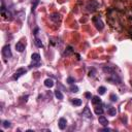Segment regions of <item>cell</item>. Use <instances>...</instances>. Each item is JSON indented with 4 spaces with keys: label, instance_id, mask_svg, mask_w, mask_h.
Returning <instances> with one entry per match:
<instances>
[{
    "label": "cell",
    "instance_id": "5bb4252c",
    "mask_svg": "<svg viewBox=\"0 0 132 132\" xmlns=\"http://www.w3.org/2000/svg\"><path fill=\"white\" fill-rule=\"evenodd\" d=\"M103 71H104V72H107V73H110V74L115 73V69H114L113 67H111V66H104V67H103Z\"/></svg>",
    "mask_w": 132,
    "mask_h": 132
},
{
    "label": "cell",
    "instance_id": "603a6c76",
    "mask_svg": "<svg viewBox=\"0 0 132 132\" xmlns=\"http://www.w3.org/2000/svg\"><path fill=\"white\" fill-rule=\"evenodd\" d=\"M105 91H106V89H105V87H99L98 88V93L100 95H103L105 93Z\"/></svg>",
    "mask_w": 132,
    "mask_h": 132
},
{
    "label": "cell",
    "instance_id": "f1b7e54d",
    "mask_svg": "<svg viewBox=\"0 0 132 132\" xmlns=\"http://www.w3.org/2000/svg\"><path fill=\"white\" fill-rule=\"evenodd\" d=\"M85 96H86L87 98H90V99H91V94H90V93H86Z\"/></svg>",
    "mask_w": 132,
    "mask_h": 132
},
{
    "label": "cell",
    "instance_id": "d4e9b609",
    "mask_svg": "<svg viewBox=\"0 0 132 132\" xmlns=\"http://www.w3.org/2000/svg\"><path fill=\"white\" fill-rule=\"evenodd\" d=\"M111 100H112L113 102L118 101V96H117L116 94H112V95H111Z\"/></svg>",
    "mask_w": 132,
    "mask_h": 132
},
{
    "label": "cell",
    "instance_id": "277c9868",
    "mask_svg": "<svg viewBox=\"0 0 132 132\" xmlns=\"http://www.w3.org/2000/svg\"><path fill=\"white\" fill-rule=\"evenodd\" d=\"M32 58V64L30 65V67H38L40 65V55L37 53H34L31 56Z\"/></svg>",
    "mask_w": 132,
    "mask_h": 132
},
{
    "label": "cell",
    "instance_id": "e0dca14e",
    "mask_svg": "<svg viewBox=\"0 0 132 132\" xmlns=\"http://www.w3.org/2000/svg\"><path fill=\"white\" fill-rule=\"evenodd\" d=\"M55 96H56V98L59 99V100H62V99H63V94H62V92H61L60 90H56V91H55Z\"/></svg>",
    "mask_w": 132,
    "mask_h": 132
},
{
    "label": "cell",
    "instance_id": "30bf717a",
    "mask_svg": "<svg viewBox=\"0 0 132 132\" xmlns=\"http://www.w3.org/2000/svg\"><path fill=\"white\" fill-rule=\"evenodd\" d=\"M98 121H99V124H101L102 126H107V125H109L107 119L105 118V117H103V116H100L99 119H98Z\"/></svg>",
    "mask_w": 132,
    "mask_h": 132
},
{
    "label": "cell",
    "instance_id": "7c38bea8",
    "mask_svg": "<svg viewBox=\"0 0 132 132\" xmlns=\"http://www.w3.org/2000/svg\"><path fill=\"white\" fill-rule=\"evenodd\" d=\"M50 19H51L52 21H54V22H58V21L61 20V16H60L58 13H55V14H52V15H51Z\"/></svg>",
    "mask_w": 132,
    "mask_h": 132
},
{
    "label": "cell",
    "instance_id": "6da1fadb",
    "mask_svg": "<svg viewBox=\"0 0 132 132\" xmlns=\"http://www.w3.org/2000/svg\"><path fill=\"white\" fill-rule=\"evenodd\" d=\"M93 23H94L95 27H96V29H97L98 31L103 30L104 24H103V22H102V20H101V18H100L99 16H96V17L93 18Z\"/></svg>",
    "mask_w": 132,
    "mask_h": 132
},
{
    "label": "cell",
    "instance_id": "d6986e66",
    "mask_svg": "<svg viewBox=\"0 0 132 132\" xmlns=\"http://www.w3.org/2000/svg\"><path fill=\"white\" fill-rule=\"evenodd\" d=\"M94 112H95V114H96V115L101 116V115L103 114V112H104V111H103V109H102L101 106H97V107H95V111H94Z\"/></svg>",
    "mask_w": 132,
    "mask_h": 132
},
{
    "label": "cell",
    "instance_id": "8fae6325",
    "mask_svg": "<svg viewBox=\"0 0 132 132\" xmlns=\"http://www.w3.org/2000/svg\"><path fill=\"white\" fill-rule=\"evenodd\" d=\"M16 50H17L18 52L22 53V52L25 50V44H24L22 41H19V42H17V44H16Z\"/></svg>",
    "mask_w": 132,
    "mask_h": 132
},
{
    "label": "cell",
    "instance_id": "83f0119b",
    "mask_svg": "<svg viewBox=\"0 0 132 132\" xmlns=\"http://www.w3.org/2000/svg\"><path fill=\"white\" fill-rule=\"evenodd\" d=\"M101 131H112V129L111 128H103V129H101Z\"/></svg>",
    "mask_w": 132,
    "mask_h": 132
},
{
    "label": "cell",
    "instance_id": "44dd1931",
    "mask_svg": "<svg viewBox=\"0 0 132 132\" xmlns=\"http://www.w3.org/2000/svg\"><path fill=\"white\" fill-rule=\"evenodd\" d=\"M70 91H71L72 93H77V92H78V87L72 84V85L70 86Z\"/></svg>",
    "mask_w": 132,
    "mask_h": 132
},
{
    "label": "cell",
    "instance_id": "484cf974",
    "mask_svg": "<svg viewBox=\"0 0 132 132\" xmlns=\"http://www.w3.org/2000/svg\"><path fill=\"white\" fill-rule=\"evenodd\" d=\"M67 83L70 84V85H72L73 83H75V80H74L73 77H70V76H69V77H67Z\"/></svg>",
    "mask_w": 132,
    "mask_h": 132
},
{
    "label": "cell",
    "instance_id": "9a60e30c",
    "mask_svg": "<svg viewBox=\"0 0 132 132\" xmlns=\"http://www.w3.org/2000/svg\"><path fill=\"white\" fill-rule=\"evenodd\" d=\"M107 114H109L110 116H112V117L116 116V115H117V110H116V107H113V106L109 107V110H107Z\"/></svg>",
    "mask_w": 132,
    "mask_h": 132
},
{
    "label": "cell",
    "instance_id": "8992f818",
    "mask_svg": "<svg viewBox=\"0 0 132 132\" xmlns=\"http://www.w3.org/2000/svg\"><path fill=\"white\" fill-rule=\"evenodd\" d=\"M0 13H1V16L4 18V19H6V20H10L11 19V17H13V15H11V13L8 10V9H6L5 7H4V5L2 4V6H1V10H0Z\"/></svg>",
    "mask_w": 132,
    "mask_h": 132
},
{
    "label": "cell",
    "instance_id": "7a4b0ae2",
    "mask_svg": "<svg viewBox=\"0 0 132 132\" xmlns=\"http://www.w3.org/2000/svg\"><path fill=\"white\" fill-rule=\"evenodd\" d=\"M2 56L4 57L5 60L11 58L13 54H11V50H10V45L9 44H6L2 47Z\"/></svg>",
    "mask_w": 132,
    "mask_h": 132
},
{
    "label": "cell",
    "instance_id": "ba28073f",
    "mask_svg": "<svg viewBox=\"0 0 132 132\" xmlns=\"http://www.w3.org/2000/svg\"><path fill=\"white\" fill-rule=\"evenodd\" d=\"M83 116H85V117L88 118V119H91V118H92V113H91L89 106H86V107L84 109V111H83Z\"/></svg>",
    "mask_w": 132,
    "mask_h": 132
},
{
    "label": "cell",
    "instance_id": "2e32d148",
    "mask_svg": "<svg viewBox=\"0 0 132 132\" xmlns=\"http://www.w3.org/2000/svg\"><path fill=\"white\" fill-rule=\"evenodd\" d=\"M71 103L73 105H75V106H80V105L82 104V100L81 99H78V98H74L71 100Z\"/></svg>",
    "mask_w": 132,
    "mask_h": 132
},
{
    "label": "cell",
    "instance_id": "5b68a950",
    "mask_svg": "<svg viewBox=\"0 0 132 132\" xmlns=\"http://www.w3.org/2000/svg\"><path fill=\"white\" fill-rule=\"evenodd\" d=\"M26 72H27V69L26 68H23V67H21V68H19V69H17V71L14 73V75H13V80L14 81H17V80H19V78L23 75V74H25Z\"/></svg>",
    "mask_w": 132,
    "mask_h": 132
},
{
    "label": "cell",
    "instance_id": "ffe728a7",
    "mask_svg": "<svg viewBox=\"0 0 132 132\" xmlns=\"http://www.w3.org/2000/svg\"><path fill=\"white\" fill-rule=\"evenodd\" d=\"M34 43H35V45H36L37 47H42V46H43V44H42L41 40H40L39 38H37V37H35V39H34Z\"/></svg>",
    "mask_w": 132,
    "mask_h": 132
},
{
    "label": "cell",
    "instance_id": "7402d4cb",
    "mask_svg": "<svg viewBox=\"0 0 132 132\" xmlns=\"http://www.w3.org/2000/svg\"><path fill=\"white\" fill-rule=\"evenodd\" d=\"M10 126H11L10 122H8V121H3L2 122V127L3 128H9Z\"/></svg>",
    "mask_w": 132,
    "mask_h": 132
},
{
    "label": "cell",
    "instance_id": "52a82bcc",
    "mask_svg": "<svg viewBox=\"0 0 132 132\" xmlns=\"http://www.w3.org/2000/svg\"><path fill=\"white\" fill-rule=\"evenodd\" d=\"M66 126H67V121H66V119L60 118L59 121H58V127H59V129L64 130V129L66 128Z\"/></svg>",
    "mask_w": 132,
    "mask_h": 132
},
{
    "label": "cell",
    "instance_id": "cb8c5ba5",
    "mask_svg": "<svg viewBox=\"0 0 132 132\" xmlns=\"http://www.w3.org/2000/svg\"><path fill=\"white\" fill-rule=\"evenodd\" d=\"M38 3H39V0H34V3L32 4V8H31V10H32V11H34V10H35V8H36V6L38 5Z\"/></svg>",
    "mask_w": 132,
    "mask_h": 132
},
{
    "label": "cell",
    "instance_id": "ac0fdd59",
    "mask_svg": "<svg viewBox=\"0 0 132 132\" xmlns=\"http://www.w3.org/2000/svg\"><path fill=\"white\" fill-rule=\"evenodd\" d=\"M91 101H92L93 104H99V103H101V99L98 96H93Z\"/></svg>",
    "mask_w": 132,
    "mask_h": 132
},
{
    "label": "cell",
    "instance_id": "9c48e42d",
    "mask_svg": "<svg viewBox=\"0 0 132 132\" xmlns=\"http://www.w3.org/2000/svg\"><path fill=\"white\" fill-rule=\"evenodd\" d=\"M73 54V47L72 46H70V45H68L67 47H66V50L64 51V53H63V56L65 57V56H70V55H72Z\"/></svg>",
    "mask_w": 132,
    "mask_h": 132
},
{
    "label": "cell",
    "instance_id": "3957f363",
    "mask_svg": "<svg viewBox=\"0 0 132 132\" xmlns=\"http://www.w3.org/2000/svg\"><path fill=\"white\" fill-rule=\"evenodd\" d=\"M98 5L99 4H98V2L96 1V0H91V1H89L88 4L86 5V8H87L88 11L93 13V11H95L98 8Z\"/></svg>",
    "mask_w": 132,
    "mask_h": 132
},
{
    "label": "cell",
    "instance_id": "4316f807",
    "mask_svg": "<svg viewBox=\"0 0 132 132\" xmlns=\"http://www.w3.org/2000/svg\"><path fill=\"white\" fill-rule=\"evenodd\" d=\"M94 73H95V69H91L90 72H89V75H90V76H94V75H95Z\"/></svg>",
    "mask_w": 132,
    "mask_h": 132
},
{
    "label": "cell",
    "instance_id": "4fadbf2b",
    "mask_svg": "<svg viewBox=\"0 0 132 132\" xmlns=\"http://www.w3.org/2000/svg\"><path fill=\"white\" fill-rule=\"evenodd\" d=\"M44 86L46 88H53L54 87V81H53L52 78H46L44 81Z\"/></svg>",
    "mask_w": 132,
    "mask_h": 132
}]
</instances>
